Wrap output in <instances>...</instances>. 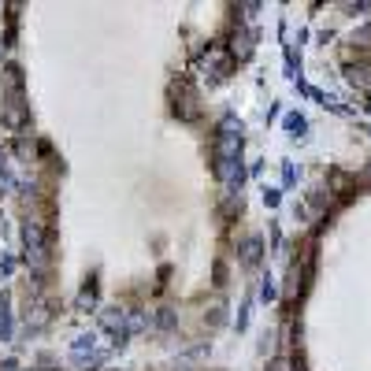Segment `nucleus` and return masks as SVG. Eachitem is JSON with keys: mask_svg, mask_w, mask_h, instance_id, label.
Segmentation results:
<instances>
[{"mask_svg": "<svg viewBox=\"0 0 371 371\" xmlns=\"http://www.w3.org/2000/svg\"><path fill=\"white\" fill-rule=\"evenodd\" d=\"M367 134H371V126H367Z\"/></svg>", "mask_w": 371, "mask_h": 371, "instance_id": "5701e85b", "label": "nucleus"}, {"mask_svg": "<svg viewBox=\"0 0 371 371\" xmlns=\"http://www.w3.org/2000/svg\"><path fill=\"white\" fill-rule=\"evenodd\" d=\"M149 327V315H145V308H134L126 315V334H141V330Z\"/></svg>", "mask_w": 371, "mask_h": 371, "instance_id": "6e6552de", "label": "nucleus"}, {"mask_svg": "<svg viewBox=\"0 0 371 371\" xmlns=\"http://www.w3.org/2000/svg\"><path fill=\"white\" fill-rule=\"evenodd\" d=\"M45 323H48V304H41V301H37V304H34V315L26 320V327H30V330H41Z\"/></svg>", "mask_w": 371, "mask_h": 371, "instance_id": "1a4fd4ad", "label": "nucleus"}, {"mask_svg": "<svg viewBox=\"0 0 371 371\" xmlns=\"http://www.w3.org/2000/svg\"><path fill=\"white\" fill-rule=\"evenodd\" d=\"M364 175H367V178H371V164H367V171H364Z\"/></svg>", "mask_w": 371, "mask_h": 371, "instance_id": "4be33fe9", "label": "nucleus"}, {"mask_svg": "<svg viewBox=\"0 0 371 371\" xmlns=\"http://www.w3.org/2000/svg\"><path fill=\"white\" fill-rule=\"evenodd\" d=\"M271 371H289V367H286V360H275V364H271Z\"/></svg>", "mask_w": 371, "mask_h": 371, "instance_id": "412c9836", "label": "nucleus"}, {"mask_svg": "<svg viewBox=\"0 0 371 371\" xmlns=\"http://www.w3.org/2000/svg\"><path fill=\"white\" fill-rule=\"evenodd\" d=\"M223 320H227V312H223V304H216V308L208 312V323H223Z\"/></svg>", "mask_w": 371, "mask_h": 371, "instance_id": "2eb2a0df", "label": "nucleus"}, {"mask_svg": "<svg viewBox=\"0 0 371 371\" xmlns=\"http://www.w3.org/2000/svg\"><path fill=\"white\" fill-rule=\"evenodd\" d=\"M249 304H253V301H245V304H242V312H237V330H245V327H249Z\"/></svg>", "mask_w": 371, "mask_h": 371, "instance_id": "ddd939ff", "label": "nucleus"}, {"mask_svg": "<svg viewBox=\"0 0 371 371\" xmlns=\"http://www.w3.org/2000/svg\"><path fill=\"white\" fill-rule=\"evenodd\" d=\"M256 11H260V4H253V0H249V4H242V15H245V19H253Z\"/></svg>", "mask_w": 371, "mask_h": 371, "instance_id": "6ab92c4d", "label": "nucleus"}, {"mask_svg": "<svg viewBox=\"0 0 371 371\" xmlns=\"http://www.w3.org/2000/svg\"><path fill=\"white\" fill-rule=\"evenodd\" d=\"M0 115H4V123H8L11 130H19V126L26 123V112H22V97H11V100L4 104V112H0Z\"/></svg>", "mask_w": 371, "mask_h": 371, "instance_id": "39448f33", "label": "nucleus"}, {"mask_svg": "<svg viewBox=\"0 0 371 371\" xmlns=\"http://www.w3.org/2000/svg\"><path fill=\"white\" fill-rule=\"evenodd\" d=\"M22 245H26V260L34 263V268H41L45 263V227L41 223H26L22 227Z\"/></svg>", "mask_w": 371, "mask_h": 371, "instance_id": "f257e3e1", "label": "nucleus"}, {"mask_svg": "<svg viewBox=\"0 0 371 371\" xmlns=\"http://www.w3.org/2000/svg\"><path fill=\"white\" fill-rule=\"evenodd\" d=\"M253 45H256V30H249V26H245V30H237L234 34V56L237 60H249V56H253Z\"/></svg>", "mask_w": 371, "mask_h": 371, "instance_id": "20e7f679", "label": "nucleus"}, {"mask_svg": "<svg viewBox=\"0 0 371 371\" xmlns=\"http://www.w3.org/2000/svg\"><path fill=\"white\" fill-rule=\"evenodd\" d=\"M275 297V282H271V275L263 278V301H271Z\"/></svg>", "mask_w": 371, "mask_h": 371, "instance_id": "a211bd4d", "label": "nucleus"}, {"mask_svg": "<svg viewBox=\"0 0 371 371\" xmlns=\"http://www.w3.org/2000/svg\"><path fill=\"white\" fill-rule=\"evenodd\" d=\"M156 323H160V330H171V327L178 323V320H175V308H164V312H160V320H156Z\"/></svg>", "mask_w": 371, "mask_h": 371, "instance_id": "f8f14e48", "label": "nucleus"}, {"mask_svg": "<svg viewBox=\"0 0 371 371\" xmlns=\"http://www.w3.org/2000/svg\"><path fill=\"white\" fill-rule=\"evenodd\" d=\"M260 256H263V242H260V237H245V245H242V260L249 263V268H256Z\"/></svg>", "mask_w": 371, "mask_h": 371, "instance_id": "423d86ee", "label": "nucleus"}, {"mask_svg": "<svg viewBox=\"0 0 371 371\" xmlns=\"http://www.w3.org/2000/svg\"><path fill=\"white\" fill-rule=\"evenodd\" d=\"M294 178H297V171H294V164H286V167H282V182H286V186H294Z\"/></svg>", "mask_w": 371, "mask_h": 371, "instance_id": "f3484780", "label": "nucleus"}, {"mask_svg": "<svg viewBox=\"0 0 371 371\" xmlns=\"http://www.w3.org/2000/svg\"><path fill=\"white\" fill-rule=\"evenodd\" d=\"M11 268H15V260H11L8 253H0V275H11Z\"/></svg>", "mask_w": 371, "mask_h": 371, "instance_id": "dca6fc26", "label": "nucleus"}, {"mask_svg": "<svg viewBox=\"0 0 371 371\" xmlns=\"http://www.w3.org/2000/svg\"><path fill=\"white\" fill-rule=\"evenodd\" d=\"M353 45H371V26H364L360 34H353Z\"/></svg>", "mask_w": 371, "mask_h": 371, "instance_id": "4468645a", "label": "nucleus"}, {"mask_svg": "<svg viewBox=\"0 0 371 371\" xmlns=\"http://www.w3.org/2000/svg\"><path fill=\"white\" fill-rule=\"evenodd\" d=\"M263 204L275 208V204H278V190H263Z\"/></svg>", "mask_w": 371, "mask_h": 371, "instance_id": "aec40b11", "label": "nucleus"}, {"mask_svg": "<svg viewBox=\"0 0 371 371\" xmlns=\"http://www.w3.org/2000/svg\"><path fill=\"white\" fill-rule=\"evenodd\" d=\"M216 175L227 190H242L245 182V171H242V160H216Z\"/></svg>", "mask_w": 371, "mask_h": 371, "instance_id": "f03ea898", "label": "nucleus"}, {"mask_svg": "<svg viewBox=\"0 0 371 371\" xmlns=\"http://www.w3.org/2000/svg\"><path fill=\"white\" fill-rule=\"evenodd\" d=\"M219 134H242V119H234V115H223V123H219Z\"/></svg>", "mask_w": 371, "mask_h": 371, "instance_id": "9b49d317", "label": "nucleus"}, {"mask_svg": "<svg viewBox=\"0 0 371 371\" xmlns=\"http://www.w3.org/2000/svg\"><path fill=\"white\" fill-rule=\"evenodd\" d=\"M286 134L289 138H304V134H308V119H304L301 112H289L286 115Z\"/></svg>", "mask_w": 371, "mask_h": 371, "instance_id": "0eeeda50", "label": "nucleus"}, {"mask_svg": "<svg viewBox=\"0 0 371 371\" xmlns=\"http://www.w3.org/2000/svg\"><path fill=\"white\" fill-rule=\"evenodd\" d=\"M216 160H242V134H216Z\"/></svg>", "mask_w": 371, "mask_h": 371, "instance_id": "7ed1b4c3", "label": "nucleus"}, {"mask_svg": "<svg viewBox=\"0 0 371 371\" xmlns=\"http://www.w3.org/2000/svg\"><path fill=\"white\" fill-rule=\"evenodd\" d=\"M0 338H11V308H8V297L0 301Z\"/></svg>", "mask_w": 371, "mask_h": 371, "instance_id": "9d476101", "label": "nucleus"}]
</instances>
